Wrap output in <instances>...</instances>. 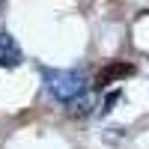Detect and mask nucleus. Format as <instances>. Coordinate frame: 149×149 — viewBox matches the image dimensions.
Instances as JSON below:
<instances>
[{
  "instance_id": "obj_1",
  "label": "nucleus",
  "mask_w": 149,
  "mask_h": 149,
  "mask_svg": "<svg viewBox=\"0 0 149 149\" xmlns=\"http://www.w3.org/2000/svg\"><path fill=\"white\" fill-rule=\"evenodd\" d=\"M42 78H45L48 93H51L60 104H72L74 98L86 95V81H84V74L74 72V69H45Z\"/></svg>"
},
{
  "instance_id": "obj_2",
  "label": "nucleus",
  "mask_w": 149,
  "mask_h": 149,
  "mask_svg": "<svg viewBox=\"0 0 149 149\" xmlns=\"http://www.w3.org/2000/svg\"><path fill=\"white\" fill-rule=\"evenodd\" d=\"M131 74H134V66L131 63H125V60H110V63L95 74V90H104V86L116 84L122 78H131Z\"/></svg>"
},
{
  "instance_id": "obj_3",
  "label": "nucleus",
  "mask_w": 149,
  "mask_h": 149,
  "mask_svg": "<svg viewBox=\"0 0 149 149\" xmlns=\"http://www.w3.org/2000/svg\"><path fill=\"white\" fill-rule=\"evenodd\" d=\"M21 60H24V54H21V45L15 42V36L0 30V66L15 69V66H21Z\"/></svg>"
}]
</instances>
